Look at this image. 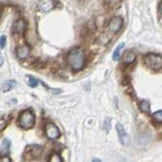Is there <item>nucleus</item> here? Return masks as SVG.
I'll return each instance as SVG.
<instances>
[{"mask_svg":"<svg viewBox=\"0 0 162 162\" xmlns=\"http://www.w3.org/2000/svg\"><path fill=\"white\" fill-rule=\"evenodd\" d=\"M109 1H111V0H109Z\"/></svg>","mask_w":162,"mask_h":162,"instance_id":"nucleus-27","label":"nucleus"},{"mask_svg":"<svg viewBox=\"0 0 162 162\" xmlns=\"http://www.w3.org/2000/svg\"><path fill=\"white\" fill-rule=\"evenodd\" d=\"M18 123L23 129H30L35 124V115L30 109L23 110L18 117Z\"/></svg>","mask_w":162,"mask_h":162,"instance_id":"nucleus-2","label":"nucleus"},{"mask_svg":"<svg viewBox=\"0 0 162 162\" xmlns=\"http://www.w3.org/2000/svg\"><path fill=\"white\" fill-rule=\"evenodd\" d=\"M6 127V121L4 119H0V131H2Z\"/></svg>","mask_w":162,"mask_h":162,"instance_id":"nucleus-21","label":"nucleus"},{"mask_svg":"<svg viewBox=\"0 0 162 162\" xmlns=\"http://www.w3.org/2000/svg\"><path fill=\"white\" fill-rule=\"evenodd\" d=\"M12 160L11 159L9 158V157H7V156H3V157H1L0 158V162H11Z\"/></svg>","mask_w":162,"mask_h":162,"instance_id":"nucleus-22","label":"nucleus"},{"mask_svg":"<svg viewBox=\"0 0 162 162\" xmlns=\"http://www.w3.org/2000/svg\"><path fill=\"white\" fill-rule=\"evenodd\" d=\"M144 63L148 68L152 70H160L162 68V57L160 54L156 53H147L144 56Z\"/></svg>","mask_w":162,"mask_h":162,"instance_id":"nucleus-3","label":"nucleus"},{"mask_svg":"<svg viewBox=\"0 0 162 162\" xmlns=\"http://www.w3.org/2000/svg\"><path fill=\"white\" fill-rule=\"evenodd\" d=\"M45 134L48 139L56 140L60 137L61 132L55 124H53V123H47L45 126Z\"/></svg>","mask_w":162,"mask_h":162,"instance_id":"nucleus-5","label":"nucleus"},{"mask_svg":"<svg viewBox=\"0 0 162 162\" xmlns=\"http://www.w3.org/2000/svg\"><path fill=\"white\" fill-rule=\"evenodd\" d=\"M48 161L49 162H62L63 161V158L58 154V153L54 152V153H52V154L50 155V157H49Z\"/></svg>","mask_w":162,"mask_h":162,"instance_id":"nucleus-17","label":"nucleus"},{"mask_svg":"<svg viewBox=\"0 0 162 162\" xmlns=\"http://www.w3.org/2000/svg\"><path fill=\"white\" fill-rule=\"evenodd\" d=\"M67 63L74 71H80L85 66V53L81 48H73L67 55Z\"/></svg>","mask_w":162,"mask_h":162,"instance_id":"nucleus-1","label":"nucleus"},{"mask_svg":"<svg viewBox=\"0 0 162 162\" xmlns=\"http://www.w3.org/2000/svg\"><path fill=\"white\" fill-rule=\"evenodd\" d=\"M55 0H40L38 3V10L43 13H47L55 8Z\"/></svg>","mask_w":162,"mask_h":162,"instance_id":"nucleus-8","label":"nucleus"},{"mask_svg":"<svg viewBox=\"0 0 162 162\" xmlns=\"http://www.w3.org/2000/svg\"><path fill=\"white\" fill-rule=\"evenodd\" d=\"M123 26V18L121 16H114L111 18L108 24V28L112 33H117L121 30Z\"/></svg>","mask_w":162,"mask_h":162,"instance_id":"nucleus-6","label":"nucleus"},{"mask_svg":"<svg viewBox=\"0 0 162 162\" xmlns=\"http://www.w3.org/2000/svg\"><path fill=\"white\" fill-rule=\"evenodd\" d=\"M9 147H10V141L8 139H4L3 142L0 145V153H7L9 151Z\"/></svg>","mask_w":162,"mask_h":162,"instance_id":"nucleus-15","label":"nucleus"},{"mask_svg":"<svg viewBox=\"0 0 162 162\" xmlns=\"http://www.w3.org/2000/svg\"><path fill=\"white\" fill-rule=\"evenodd\" d=\"M110 123H111V118H107L105 120V122H104V129L106 130V131H109L110 128H111V125H110Z\"/></svg>","mask_w":162,"mask_h":162,"instance_id":"nucleus-19","label":"nucleus"},{"mask_svg":"<svg viewBox=\"0 0 162 162\" xmlns=\"http://www.w3.org/2000/svg\"><path fill=\"white\" fill-rule=\"evenodd\" d=\"M0 17H1V11H0Z\"/></svg>","mask_w":162,"mask_h":162,"instance_id":"nucleus-26","label":"nucleus"},{"mask_svg":"<svg viewBox=\"0 0 162 162\" xmlns=\"http://www.w3.org/2000/svg\"><path fill=\"white\" fill-rule=\"evenodd\" d=\"M139 108L143 113H150V102L147 101V100H143V101L140 102Z\"/></svg>","mask_w":162,"mask_h":162,"instance_id":"nucleus-13","label":"nucleus"},{"mask_svg":"<svg viewBox=\"0 0 162 162\" xmlns=\"http://www.w3.org/2000/svg\"><path fill=\"white\" fill-rule=\"evenodd\" d=\"M124 45H125V43L124 42H122V43H120L116 48H115L113 55H112V58H113L114 61H117L119 58H120V51H121V49L124 47Z\"/></svg>","mask_w":162,"mask_h":162,"instance_id":"nucleus-14","label":"nucleus"},{"mask_svg":"<svg viewBox=\"0 0 162 162\" xmlns=\"http://www.w3.org/2000/svg\"><path fill=\"white\" fill-rule=\"evenodd\" d=\"M28 83H29V86L34 88V87H36L38 85L39 81L36 79L35 77H33V76H28Z\"/></svg>","mask_w":162,"mask_h":162,"instance_id":"nucleus-18","label":"nucleus"},{"mask_svg":"<svg viewBox=\"0 0 162 162\" xmlns=\"http://www.w3.org/2000/svg\"><path fill=\"white\" fill-rule=\"evenodd\" d=\"M6 45V36L5 35H1L0 36V48L4 49Z\"/></svg>","mask_w":162,"mask_h":162,"instance_id":"nucleus-20","label":"nucleus"},{"mask_svg":"<svg viewBox=\"0 0 162 162\" xmlns=\"http://www.w3.org/2000/svg\"><path fill=\"white\" fill-rule=\"evenodd\" d=\"M16 55L20 60L23 59H26L29 56V53H30V47L26 44H22V45H19L16 47Z\"/></svg>","mask_w":162,"mask_h":162,"instance_id":"nucleus-10","label":"nucleus"},{"mask_svg":"<svg viewBox=\"0 0 162 162\" xmlns=\"http://www.w3.org/2000/svg\"><path fill=\"white\" fill-rule=\"evenodd\" d=\"M116 130H117V135H118L119 140L121 141V143L125 146L129 145L130 138L127 134V132L125 131V128L123 127V125L121 123H117L116 124Z\"/></svg>","mask_w":162,"mask_h":162,"instance_id":"nucleus-7","label":"nucleus"},{"mask_svg":"<svg viewBox=\"0 0 162 162\" xmlns=\"http://www.w3.org/2000/svg\"><path fill=\"white\" fill-rule=\"evenodd\" d=\"M152 119L154 122L158 123V124H161L162 122V110H158V111L154 112L152 114Z\"/></svg>","mask_w":162,"mask_h":162,"instance_id":"nucleus-16","label":"nucleus"},{"mask_svg":"<svg viewBox=\"0 0 162 162\" xmlns=\"http://www.w3.org/2000/svg\"><path fill=\"white\" fill-rule=\"evenodd\" d=\"M2 64H3V57H2L1 54H0V67L2 66Z\"/></svg>","mask_w":162,"mask_h":162,"instance_id":"nucleus-24","label":"nucleus"},{"mask_svg":"<svg viewBox=\"0 0 162 162\" xmlns=\"http://www.w3.org/2000/svg\"><path fill=\"white\" fill-rule=\"evenodd\" d=\"M136 59V54L134 53V51L128 50L125 52L124 56H123V63L125 65H129L131 63H133Z\"/></svg>","mask_w":162,"mask_h":162,"instance_id":"nucleus-11","label":"nucleus"},{"mask_svg":"<svg viewBox=\"0 0 162 162\" xmlns=\"http://www.w3.org/2000/svg\"><path fill=\"white\" fill-rule=\"evenodd\" d=\"M26 27H27V24L24 19H22V18L17 19L15 22L13 23V25H12V32L14 34L23 35L25 31H26Z\"/></svg>","mask_w":162,"mask_h":162,"instance_id":"nucleus-9","label":"nucleus"},{"mask_svg":"<svg viewBox=\"0 0 162 162\" xmlns=\"http://www.w3.org/2000/svg\"><path fill=\"white\" fill-rule=\"evenodd\" d=\"M15 86H16L15 80H6L5 82L2 84L1 90L3 91V92H8V91L12 90Z\"/></svg>","mask_w":162,"mask_h":162,"instance_id":"nucleus-12","label":"nucleus"},{"mask_svg":"<svg viewBox=\"0 0 162 162\" xmlns=\"http://www.w3.org/2000/svg\"><path fill=\"white\" fill-rule=\"evenodd\" d=\"M92 161H93V162H100L101 160H100V159H97V158H93Z\"/></svg>","mask_w":162,"mask_h":162,"instance_id":"nucleus-25","label":"nucleus"},{"mask_svg":"<svg viewBox=\"0 0 162 162\" xmlns=\"http://www.w3.org/2000/svg\"><path fill=\"white\" fill-rule=\"evenodd\" d=\"M161 8H162V3H161V0L159 1L158 3V14H159V18H161Z\"/></svg>","mask_w":162,"mask_h":162,"instance_id":"nucleus-23","label":"nucleus"},{"mask_svg":"<svg viewBox=\"0 0 162 162\" xmlns=\"http://www.w3.org/2000/svg\"><path fill=\"white\" fill-rule=\"evenodd\" d=\"M42 150H43L42 147L40 145H36V144H31V145L27 146L24 150V153H23V160H35L41 155Z\"/></svg>","mask_w":162,"mask_h":162,"instance_id":"nucleus-4","label":"nucleus"}]
</instances>
